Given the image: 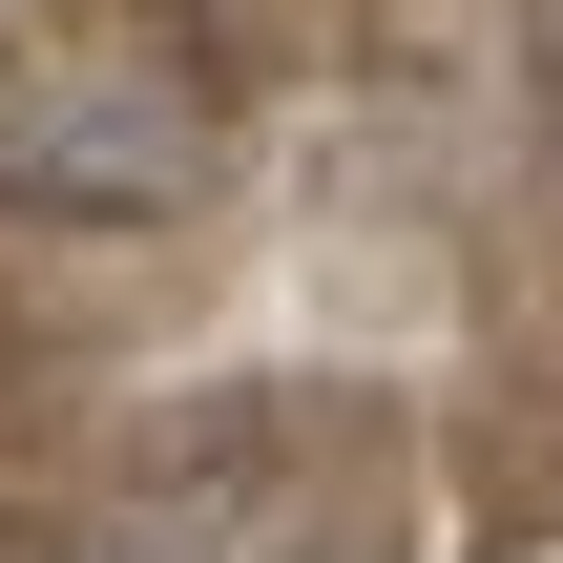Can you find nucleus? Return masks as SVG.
<instances>
[{"instance_id":"1","label":"nucleus","mask_w":563,"mask_h":563,"mask_svg":"<svg viewBox=\"0 0 563 563\" xmlns=\"http://www.w3.org/2000/svg\"><path fill=\"white\" fill-rule=\"evenodd\" d=\"M0 188L21 209H104V230H167L209 188V104L125 42H21L0 63Z\"/></svg>"}]
</instances>
